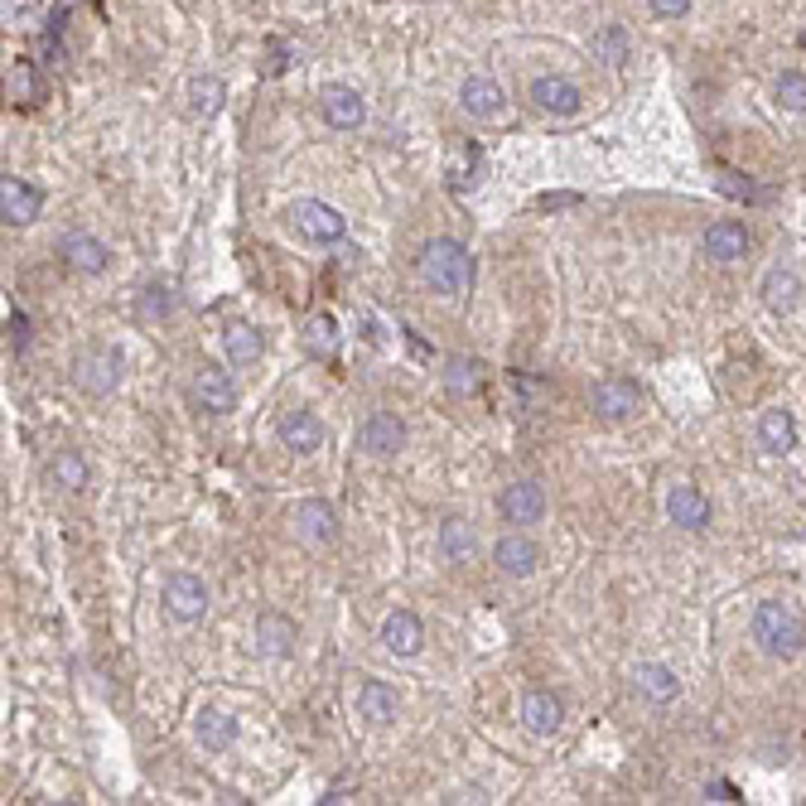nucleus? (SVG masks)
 <instances>
[{"label":"nucleus","mask_w":806,"mask_h":806,"mask_svg":"<svg viewBox=\"0 0 806 806\" xmlns=\"http://www.w3.org/2000/svg\"><path fill=\"white\" fill-rule=\"evenodd\" d=\"M748 633H754V643L768 652L773 662H792V657H802L806 652V618L783 600H763L754 608Z\"/></svg>","instance_id":"nucleus-1"},{"label":"nucleus","mask_w":806,"mask_h":806,"mask_svg":"<svg viewBox=\"0 0 806 806\" xmlns=\"http://www.w3.org/2000/svg\"><path fill=\"white\" fill-rule=\"evenodd\" d=\"M421 275L435 295L459 300V295H469V285H474V252H469L459 238H435V242H425V252H421Z\"/></svg>","instance_id":"nucleus-2"},{"label":"nucleus","mask_w":806,"mask_h":806,"mask_svg":"<svg viewBox=\"0 0 806 806\" xmlns=\"http://www.w3.org/2000/svg\"><path fill=\"white\" fill-rule=\"evenodd\" d=\"M290 222H295L300 238H310V242H319V246H333V242L349 238V218H343L333 203H319V199L290 203Z\"/></svg>","instance_id":"nucleus-3"},{"label":"nucleus","mask_w":806,"mask_h":806,"mask_svg":"<svg viewBox=\"0 0 806 806\" xmlns=\"http://www.w3.org/2000/svg\"><path fill=\"white\" fill-rule=\"evenodd\" d=\"M290 526H295V541L310 551H324L339 541V512H333L324 497H304V503H295V512H290Z\"/></svg>","instance_id":"nucleus-4"},{"label":"nucleus","mask_w":806,"mask_h":806,"mask_svg":"<svg viewBox=\"0 0 806 806\" xmlns=\"http://www.w3.org/2000/svg\"><path fill=\"white\" fill-rule=\"evenodd\" d=\"M189 396L199 401L208 415H232V411H238V382H232V372L218 367V363H199V367H193Z\"/></svg>","instance_id":"nucleus-5"},{"label":"nucleus","mask_w":806,"mask_h":806,"mask_svg":"<svg viewBox=\"0 0 806 806\" xmlns=\"http://www.w3.org/2000/svg\"><path fill=\"white\" fill-rule=\"evenodd\" d=\"M160 604L174 623H199L208 614V585L199 575H189V570H174L160 590Z\"/></svg>","instance_id":"nucleus-6"},{"label":"nucleus","mask_w":806,"mask_h":806,"mask_svg":"<svg viewBox=\"0 0 806 806\" xmlns=\"http://www.w3.org/2000/svg\"><path fill=\"white\" fill-rule=\"evenodd\" d=\"M357 444L372 459H396L406 450V421L396 411H372L363 425H357Z\"/></svg>","instance_id":"nucleus-7"},{"label":"nucleus","mask_w":806,"mask_h":806,"mask_svg":"<svg viewBox=\"0 0 806 806\" xmlns=\"http://www.w3.org/2000/svg\"><path fill=\"white\" fill-rule=\"evenodd\" d=\"M497 512H503L507 526H536L546 517V488L536 478H517L497 493Z\"/></svg>","instance_id":"nucleus-8"},{"label":"nucleus","mask_w":806,"mask_h":806,"mask_svg":"<svg viewBox=\"0 0 806 806\" xmlns=\"http://www.w3.org/2000/svg\"><path fill=\"white\" fill-rule=\"evenodd\" d=\"M319 111H324V121H329L333 131H357L367 121L363 92L349 88V82H329V88L319 92Z\"/></svg>","instance_id":"nucleus-9"},{"label":"nucleus","mask_w":806,"mask_h":806,"mask_svg":"<svg viewBox=\"0 0 806 806\" xmlns=\"http://www.w3.org/2000/svg\"><path fill=\"white\" fill-rule=\"evenodd\" d=\"M459 107H464L474 121H503L507 97H503V88H497L488 73H474V78L459 82Z\"/></svg>","instance_id":"nucleus-10"},{"label":"nucleus","mask_w":806,"mask_h":806,"mask_svg":"<svg viewBox=\"0 0 806 806\" xmlns=\"http://www.w3.org/2000/svg\"><path fill=\"white\" fill-rule=\"evenodd\" d=\"M493 565L512 580H526V575H536V565H541V546L522 532H503L493 541Z\"/></svg>","instance_id":"nucleus-11"},{"label":"nucleus","mask_w":806,"mask_h":806,"mask_svg":"<svg viewBox=\"0 0 806 806\" xmlns=\"http://www.w3.org/2000/svg\"><path fill=\"white\" fill-rule=\"evenodd\" d=\"M0 213H6V222L24 228V222H34L39 213H44V189L30 184V179L6 174L0 179Z\"/></svg>","instance_id":"nucleus-12"},{"label":"nucleus","mask_w":806,"mask_h":806,"mask_svg":"<svg viewBox=\"0 0 806 806\" xmlns=\"http://www.w3.org/2000/svg\"><path fill=\"white\" fill-rule=\"evenodd\" d=\"M666 522L681 526V532H705L711 526V503H705V493L696 483H676L666 493Z\"/></svg>","instance_id":"nucleus-13"},{"label":"nucleus","mask_w":806,"mask_h":806,"mask_svg":"<svg viewBox=\"0 0 806 806\" xmlns=\"http://www.w3.org/2000/svg\"><path fill=\"white\" fill-rule=\"evenodd\" d=\"M295 643H300V628H295V618H290V614H281V608H266V614L256 618V652H261V657L281 662V657H290V652H295Z\"/></svg>","instance_id":"nucleus-14"},{"label":"nucleus","mask_w":806,"mask_h":806,"mask_svg":"<svg viewBox=\"0 0 806 806\" xmlns=\"http://www.w3.org/2000/svg\"><path fill=\"white\" fill-rule=\"evenodd\" d=\"M532 102L546 111V117H580V107H585V92H580L570 78L546 73V78L532 82Z\"/></svg>","instance_id":"nucleus-15"},{"label":"nucleus","mask_w":806,"mask_h":806,"mask_svg":"<svg viewBox=\"0 0 806 806\" xmlns=\"http://www.w3.org/2000/svg\"><path fill=\"white\" fill-rule=\"evenodd\" d=\"M382 647L392 652V657H415V652L425 647V623L411 614V608H392V614L382 618Z\"/></svg>","instance_id":"nucleus-16"},{"label":"nucleus","mask_w":806,"mask_h":806,"mask_svg":"<svg viewBox=\"0 0 806 806\" xmlns=\"http://www.w3.org/2000/svg\"><path fill=\"white\" fill-rule=\"evenodd\" d=\"M590 406L600 421H628L633 406H637V386L628 377H600L590 392Z\"/></svg>","instance_id":"nucleus-17"},{"label":"nucleus","mask_w":806,"mask_h":806,"mask_svg":"<svg viewBox=\"0 0 806 806\" xmlns=\"http://www.w3.org/2000/svg\"><path fill=\"white\" fill-rule=\"evenodd\" d=\"M59 252H63V261H68V271H73V275H102V271L111 266L107 242L88 238V232H68Z\"/></svg>","instance_id":"nucleus-18"},{"label":"nucleus","mask_w":806,"mask_h":806,"mask_svg":"<svg viewBox=\"0 0 806 806\" xmlns=\"http://www.w3.org/2000/svg\"><path fill=\"white\" fill-rule=\"evenodd\" d=\"M324 421H319L314 411H290L281 421V444L290 454H319L324 450Z\"/></svg>","instance_id":"nucleus-19"},{"label":"nucleus","mask_w":806,"mask_h":806,"mask_svg":"<svg viewBox=\"0 0 806 806\" xmlns=\"http://www.w3.org/2000/svg\"><path fill=\"white\" fill-rule=\"evenodd\" d=\"M565 719V705L561 696H551V691H526L522 696V725L536 734V739H551L555 729H561Z\"/></svg>","instance_id":"nucleus-20"},{"label":"nucleus","mask_w":806,"mask_h":806,"mask_svg":"<svg viewBox=\"0 0 806 806\" xmlns=\"http://www.w3.org/2000/svg\"><path fill=\"white\" fill-rule=\"evenodd\" d=\"M121 353L117 349H102V353H88L78 363V386L82 392H92V396H107L111 386H117V377H121Z\"/></svg>","instance_id":"nucleus-21"},{"label":"nucleus","mask_w":806,"mask_h":806,"mask_svg":"<svg viewBox=\"0 0 806 806\" xmlns=\"http://www.w3.org/2000/svg\"><path fill=\"white\" fill-rule=\"evenodd\" d=\"M758 444L768 454H792L797 450V415L783 406H768L758 415Z\"/></svg>","instance_id":"nucleus-22"},{"label":"nucleus","mask_w":806,"mask_h":806,"mask_svg":"<svg viewBox=\"0 0 806 806\" xmlns=\"http://www.w3.org/2000/svg\"><path fill=\"white\" fill-rule=\"evenodd\" d=\"M701 246H705V256H711V261H739L748 252V228H744V222L719 218L715 228H705Z\"/></svg>","instance_id":"nucleus-23"},{"label":"nucleus","mask_w":806,"mask_h":806,"mask_svg":"<svg viewBox=\"0 0 806 806\" xmlns=\"http://www.w3.org/2000/svg\"><path fill=\"white\" fill-rule=\"evenodd\" d=\"M440 555L444 561H454V565H469L478 555V532H474V522H464V517H444L440 522Z\"/></svg>","instance_id":"nucleus-24"},{"label":"nucleus","mask_w":806,"mask_h":806,"mask_svg":"<svg viewBox=\"0 0 806 806\" xmlns=\"http://www.w3.org/2000/svg\"><path fill=\"white\" fill-rule=\"evenodd\" d=\"M396 711H401V701L386 681H363V686H357V715H363L367 725H392Z\"/></svg>","instance_id":"nucleus-25"},{"label":"nucleus","mask_w":806,"mask_h":806,"mask_svg":"<svg viewBox=\"0 0 806 806\" xmlns=\"http://www.w3.org/2000/svg\"><path fill=\"white\" fill-rule=\"evenodd\" d=\"M193 739H199L203 748H232V739H238V719H232L228 711L203 705V711L193 715Z\"/></svg>","instance_id":"nucleus-26"},{"label":"nucleus","mask_w":806,"mask_h":806,"mask_svg":"<svg viewBox=\"0 0 806 806\" xmlns=\"http://www.w3.org/2000/svg\"><path fill=\"white\" fill-rule=\"evenodd\" d=\"M222 349H228L232 367H256L261 357H266V339H261V329H252V324H232L228 339H222Z\"/></svg>","instance_id":"nucleus-27"},{"label":"nucleus","mask_w":806,"mask_h":806,"mask_svg":"<svg viewBox=\"0 0 806 806\" xmlns=\"http://www.w3.org/2000/svg\"><path fill=\"white\" fill-rule=\"evenodd\" d=\"M633 681H637V691L652 701V705H672L676 696H681V681H676V672L672 666H657V662H643L633 672Z\"/></svg>","instance_id":"nucleus-28"},{"label":"nucleus","mask_w":806,"mask_h":806,"mask_svg":"<svg viewBox=\"0 0 806 806\" xmlns=\"http://www.w3.org/2000/svg\"><path fill=\"white\" fill-rule=\"evenodd\" d=\"M763 300H768V310L773 314H792L802 304V281H797V271H768L763 275Z\"/></svg>","instance_id":"nucleus-29"},{"label":"nucleus","mask_w":806,"mask_h":806,"mask_svg":"<svg viewBox=\"0 0 806 806\" xmlns=\"http://www.w3.org/2000/svg\"><path fill=\"white\" fill-rule=\"evenodd\" d=\"M444 386H450L454 396H474L478 386H483V363H478V357L454 353L450 363H444Z\"/></svg>","instance_id":"nucleus-30"},{"label":"nucleus","mask_w":806,"mask_h":806,"mask_svg":"<svg viewBox=\"0 0 806 806\" xmlns=\"http://www.w3.org/2000/svg\"><path fill=\"white\" fill-rule=\"evenodd\" d=\"M49 478L59 483V488H68V493H82V488H88V464H82L78 450H59L49 459Z\"/></svg>","instance_id":"nucleus-31"},{"label":"nucleus","mask_w":806,"mask_h":806,"mask_svg":"<svg viewBox=\"0 0 806 806\" xmlns=\"http://www.w3.org/2000/svg\"><path fill=\"white\" fill-rule=\"evenodd\" d=\"M222 102H228V88H222L213 73L189 82V111H193V117H218Z\"/></svg>","instance_id":"nucleus-32"},{"label":"nucleus","mask_w":806,"mask_h":806,"mask_svg":"<svg viewBox=\"0 0 806 806\" xmlns=\"http://www.w3.org/2000/svg\"><path fill=\"white\" fill-rule=\"evenodd\" d=\"M304 349L319 353V357H333L339 353V324L329 314H310L304 319Z\"/></svg>","instance_id":"nucleus-33"},{"label":"nucleus","mask_w":806,"mask_h":806,"mask_svg":"<svg viewBox=\"0 0 806 806\" xmlns=\"http://www.w3.org/2000/svg\"><path fill=\"white\" fill-rule=\"evenodd\" d=\"M478 174V145L474 141H454L450 145V184L454 189H469Z\"/></svg>","instance_id":"nucleus-34"},{"label":"nucleus","mask_w":806,"mask_h":806,"mask_svg":"<svg viewBox=\"0 0 806 806\" xmlns=\"http://www.w3.org/2000/svg\"><path fill=\"white\" fill-rule=\"evenodd\" d=\"M594 53H600L604 63H628V30L623 24H604L600 34H594Z\"/></svg>","instance_id":"nucleus-35"},{"label":"nucleus","mask_w":806,"mask_h":806,"mask_svg":"<svg viewBox=\"0 0 806 806\" xmlns=\"http://www.w3.org/2000/svg\"><path fill=\"white\" fill-rule=\"evenodd\" d=\"M777 102L787 111H806V78L802 73H783L777 78Z\"/></svg>","instance_id":"nucleus-36"},{"label":"nucleus","mask_w":806,"mask_h":806,"mask_svg":"<svg viewBox=\"0 0 806 806\" xmlns=\"http://www.w3.org/2000/svg\"><path fill=\"white\" fill-rule=\"evenodd\" d=\"M647 6L657 10L662 20H681V16H686V10H691V0H647Z\"/></svg>","instance_id":"nucleus-37"},{"label":"nucleus","mask_w":806,"mask_h":806,"mask_svg":"<svg viewBox=\"0 0 806 806\" xmlns=\"http://www.w3.org/2000/svg\"><path fill=\"white\" fill-rule=\"evenodd\" d=\"M561 203H575V193H546L541 199V208H561Z\"/></svg>","instance_id":"nucleus-38"}]
</instances>
